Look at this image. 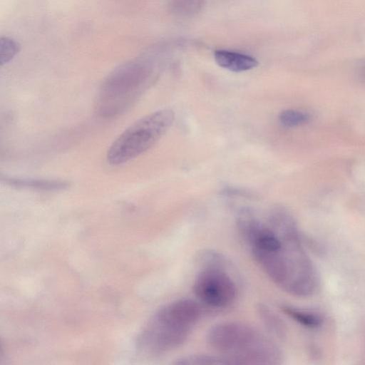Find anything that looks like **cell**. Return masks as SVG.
<instances>
[{"mask_svg": "<svg viewBox=\"0 0 365 365\" xmlns=\"http://www.w3.org/2000/svg\"><path fill=\"white\" fill-rule=\"evenodd\" d=\"M200 314L198 305L190 299L171 302L148 321L138 339L145 354L158 355L183 344Z\"/></svg>", "mask_w": 365, "mask_h": 365, "instance_id": "obj_2", "label": "cell"}, {"mask_svg": "<svg viewBox=\"0 0 365 365\" xmlns=\"http://www.w3.org/2000/svg\"><path fill=\"white\" fill-rule=\"evenodd\" d=\"M208 344L225 354L232 364H277L281 352L277 345L253 327L239 322L213 326L207 336Z\"/></svg>", "mask_w": 365, "mask_h": 365, "instance_id": "obj_3", "label": "cell"}, {"mask_svg": "<svg viewBox=\"0 0 365 365\" xmlns=\"http://www.w3.org/2000/svg\"><path fill=\"white\" fill-rule=\"evenodd\" d=\"M1 181L6 185L16 188H25L43 191L62 190L70 186V183L68 181L57 180L16 178L1 176Z\"/></svg>", "mask_w": 365, "mask_h": 365, "instance_id": "obj_8", "label": "cell"}, {"mask_svg": "<svg viewBox=\"0 0 365 365\" xmlns=\"http://www.w3.org/2000/svg\"><path fill=\"white\" fill-rule=\"evenodd\" d=\"M361 76H362V78L364 79V81H365V66L362 68Z\"/></svg>", "mask_w": 365, "mask_h": 365, "instance_id": "obj_14", "label": "cell"}, {"mask_svg": "<svg viewBox=\"0 0 365 365\" xmlns=\"http://www.w3.org/2000/svg\"><path fill=\"white\" fill-rule=\"evenodd\" d=\"M20 50V45L12 38L4 36L0 38V64L10 62Z\"/></svg>", "mask_w": 365, "mask_h": 365, "instance_id": "obj_12", "label": "cell"}, {"mask_svg": "<svg viewBox=\"0 0 365 365\" xmlns=\"http://www.w3.org/2000/svg\"><path fill=\"white\" fill-rule=\"evenodd\" d=\"M205 4V0H172L170 10L176 16L190 17L199 13Z\"/></svg>", "mask_w": 365, "mask_h": 365, "instance_id": "obj_10", "label": "cell"}, {"mask_svg": "<svg viewBox=\"0 0 365 365\" xmlns=\"http://www.w3.org/2000/svg\"><path fill=\"white\" fill-rule=\"evenodd\" d=\"M283 312L299 324L311 329L321 326L322 319L317 314L291 307H283Z\"/></svg>", "mask_w": 365, "mask_h": 365, "instance_id": "obj_9", "label": "cell"}, {"mask_svg": "<svg viewBox=\"0 0 365 365\" xmlns=\"http://www.w3.org/2000/svg\"><path fill=\"white\" fill-rule=\"evenodd\" d=\"M272 221L281 232L282 246L274 252L252 251L255 261L289 294L299 297L312 296L317 292L319 277L294 219L284 211H277Z\"/></svg>", "mask_w": 365, "mask_h": 365, "instance_id": "obj_1", "label": "cell"}, {"mask_svg": "<svg viewBox=\"0 0 365 365\" xmlns=\"http://www.w3.org/2000/svg\"><path fill=\"white\" fill-rule=\"evenodd\" d=\"M307 114L296 110H284L279 114L280 123L285 127L292 128L301 125L308 120Z\"/></svg>", "mask_w": 365, "mask_h": 365, "instance_id": "obj_13", "label": "cell"}, {"mask_svg": "<svg viewBox=\"0 0 365 365\" xmlns=\"http://www.w3.org/2000/svg\"><path fill=\"white\" fill-rule=\"evenodd\" d=\"M153 73L146 59L129 61L113 70L103 81L97 100L100 115L110 118L128 110L147 87Z\"/></svg>", "mask_w": 365, "mask_h": 365, "instance_id": "obj_4", "label": "cell"}, {"mask_svg": "<svg viewBox=\"0 0 365 365\" xmlns=\"http://www.w3.org/2000/svg\"><path fill=\"white\" fill-rule=\"evenodd\" d=\"M175 120L170 109L147 115L128 127L113 142L107 152L112 165L125 163L151 148L167 132Z\"/></svg>", "mask_w": 365, "mask_h": 365, "instance_id": "obj_5", "label": "cell"}, {"mask_svg": "<svg viewBox=\"0 0 365 365\" xmlns=\"http://www.w3.org/2000/svg\"><path fill=\"white\" fill-rule=\"evenodd\" d=\"M214 58L220 67L233 72L249 71L258 64L257 61L250 55L229 50L215 51Z\"/></svg>", "mask_w": 365, "mask_h": 365, "instance_id": "obj_7", "label": "cell"}, {"mask_svg": "<svg viewBox=\"0 0 365 365\" xmlns=\"http://www.w3.org/2000/svg\"><path fill=\"white\" fill-rule=\"evenodd\" d=\"M258 314L266 327L273 333L282 336L284 331V324L280 319L264 304H259Z\"/></svg>", "mask_w": 365, "mask_h": 365, "instance_id": "obj_11", "label": "cell"}, {"mask_svg": "<svg viewBox=\"0 0 365 365\" xmlns=\"http://www.w3.org/2000/svg\"><path fill=\"white\" fill-rule=\"evenodd\" d=\"M196 297L212 307H224L236 297L237 289L232 278L217 267H206L197 277L193 287Z\"/></svg>", "mask_w": 365, "mask_h": 365, "instance_id": "obj_6", "label": "cell"}]
</instances>
